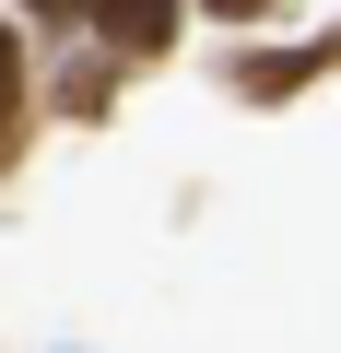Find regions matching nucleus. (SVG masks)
<instances>
[{
    "mask_svg": "<svg viewBox=\"0 0 341 353\" xmlns=\"http://www.w3.org/2000/svg\"><path fill=\"white\" fill-rule=\"evenodd\" d=\"M83 12H94V36L118 59H165L177 48V0H83Z\"/></svg>",
    "mask_w": 341,
    "mask_h": 353,
    "instance_id": "1",
    "label": "nucleus"
},
{
    "mask_svg": "<svg viewBox=\"0 0 341 353\" xmlns=\"http://www.w3.org/2000/svg\"><path fill=\"white\" fill-rule=\"evenodd\" d=\"M341 59V36H318V48H282V59H247V94H294V83H318Z\"/></svg>",
    "mask_w": 341,
    "mask_h": 353,
    "instance_id": "2",
    "label": "nucleus"
},
{
    "mask_svg": "<svg viewBox=\"0 0 341 353\" xmlns=\"http://www.w3.org/2000/svg\"><path fill=\"white\" fill-rule=\"evenodd\" d=\"M12 106H24V59H12V36H0V130H12Z\"/></svg>",
    "mask_w": 341,
    "mask_h": 353,
    "instance_id": "3",
    "label": "nucleus"
},
{
    "mask_svg": "<svg viewBox=\"0 0 341 353\" xmlns=\"http://www.w3.org/2000/svg\"><path fill=\"white\" fill-rule=\"evenodd\" d=\"M200 12H224V24H259V12H271V0H200Z\"/></svg>",
    "mask_w": 341,
    "mask_h": 353,
    "instance_id": "4",
    "label": "nucleus"
},
{
    "mask_svg": "<svg viewBox=\"0 0 341 353\" xmlns=\"http://www.w3.org/2000/svg\"><path fill=\"white\" fill-rule=\"evenodd\" d=\"M24 12H83V0H24Z\"/></svg>",
    "mask_w": 341,
    "mask_h": 353,
    "instance_id": "5",
    "label": "nucleus"
}]
</instances>
